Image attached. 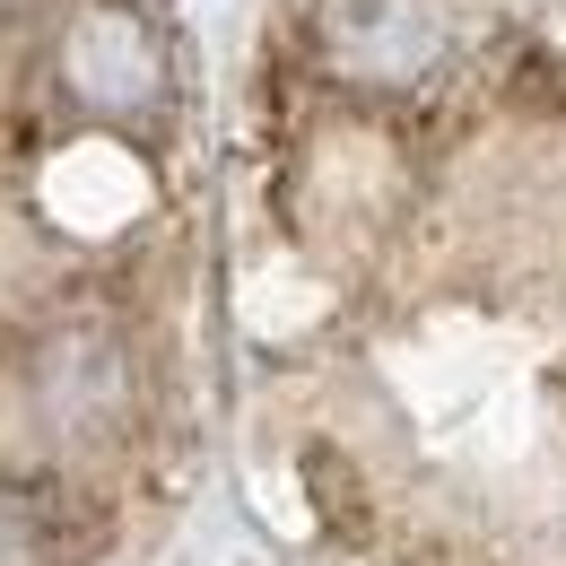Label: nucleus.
Instances as JSON below:
<instances>
[{"label": "nucleus", "instance_id": "obj_1", "mask_svg": "<svg viewBox=\"0 0 566 566\" xmlns=\"http://www.w3.org/2000/svg\"><path fill=\"white\" fill-rule=\"evenodd\" d=\"M35 410L62 444H123L140 419V375L132 349L105 323H62L35 349Z\"/></svg>", "mask_w": 566, "mask_h": 566}, {"label": "nucleus", "instance_id": "obj_3", "mask_svg": "<svg viewBox=\"0 0 566 566\" xmlns=\"http://www.w3.org/2000/svg\"><path fill=\"white\" fill-rule=\"evenodd\" d=\"M96 541L105 514L62 471H0V566H87Z\"/></svg>", "mask_w": 566, "mask_h": 566}, {"label": "nucleus", "instance_id": "obj_4", "mask_svg": "<svg viewBox=\"0 0 566 566\" xmlns=\"http://www.w3.org/2000/svg\"><path fill=\"white\" fill-rule=\"evenodd\" d=\"M332 44L357 53L366 71L392 78V71H410V62H427L436 35H427V9H419V0H340V9H332Z\"/></svg>", "mask_w": 566, "mask_h": 566}, {"label": "nucleus", "instance_id": "obj_2", "mask_svg": "<svg viewBox=\"0 0 566 566\" xmlns=\"http://www.w3.org/2000/svg\"><path fill=\"white\" fill-rule=\"evenodd\" d=\"M62 71L87 105H105V114H123V123H140L166 105V53H157V35H148L140 18H123V9H87L71 27V44H62Z\"/></svg>", "mask_w": 566, "mask_h": 566}, {"label": "nucleus", "instance_id": "obj_6", "mask_svg": "<svg viewBox=\"0 0 566 566\" xmlns=\"http://www.w3.org/2000/svg\"><path fill=\"white\" fill-rule=\"evenodd\" d=\"M0 9H18V0H0Z\"/></svg>", "mask_w": 566, "mask_h": 566}, {"label": "nucleus", "instance_id": "obj_5", "mask_svg": "<svg viewBox=\"0 0 566 566\" xmlns=\"http://www.w3.org/2000/svg\"><path fill=\"white\" fill-rule=\"evenodd\" d=\"M305 489L340 514V532H357V480L340 471V453H332V444H314V453H305Z\"/></svg>", "mask_w": 566, "mask_h": 566}]
</instances>
